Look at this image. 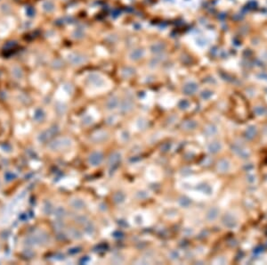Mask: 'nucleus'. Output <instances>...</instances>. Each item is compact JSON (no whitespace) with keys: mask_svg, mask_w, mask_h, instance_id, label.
<instances>
[{"mask_svg":"<svg viewBox=\"0 0 267 265\" xmlns=\"http://www.w3.org/2000/svg\"><path fill=\"white\" fill-rule=\"evenodd\" d=\"M54 8V5H53V3L51 2V1H47V2H44L43 4V9L45 11V12H51L53 10Z\"/></svg>","mask_w":267,"mask_h":265,"instance_id":"nucleus-1","label":"nucleus"}]
</instances>
